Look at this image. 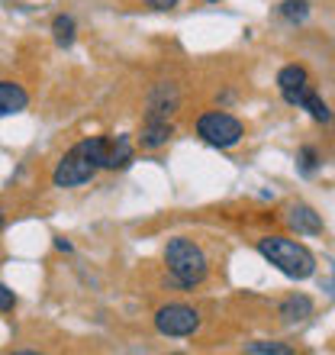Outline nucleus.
<instances>
[{
    "mask_svg": "<svg viewBox=\"0 0 335 355\" xmlns=\"http://www.w3.org/2000/svg\"><path fill=\"white\" fill-rule=\"evenodd\" d=\"M155 329L161 336L187 339L200 329V313L187 304H165V307L155 310Z\"/></svg>",
    "mask_w": 335,
    "mask_h": 355,
    "instance_id": "obj_5",
    "label": "nucleus"
},
{
    "mask_svg": "<svg viewBox=\"0 0 335 355\" xmlns=\"http://www.w3.org/2000/svg\"><path fill=\"white\" fill-rule=\"evenodd\" d=\"M316 168H319L316 146H303V149H300V171H303V175H313Z\"/></svg>",
    "mask_w": 335,
    "mask_h": 355,
    "instance_id": "obj_17",
    "label": "nucleus"
},
{
    "mask_svg": "<svg viewBox=\"0 0 335 355\" xmlns=\"http://www.w3.org/2000/svg\"><path fill=\"white\" fill-rule=\"evenodd\" d=\"M145 7H152V10H174L181 0H142Z\"/></svg>",
    "mask_w": 335,
    "mask_h": 355,
    "instance_id": "obj_19",
    "label": "nucleus"
},
{
    "mask_svg": "<svg viewBox=\"0 0 335 355\" xmlns=\"http://www.w3.org/2000/svg\"><path fill=\"white\" fill-rule=\"evenodd\" d=\"M245 352H248V355H290L293 349L284 346V343H268V339H258V343H245Z\"/></svg>",
    "mask_w": 335,
    "mask_h": 355,
    "instance_id": "obj_16",
    "label": "nucleus"
},
{
    "mask_svg": "<svg viewBox=\"0 0 335 355\" xmlns=\"http://www.w3.org/2000/svg\"><path fill=\"white\" fill-rule=\"evenodd\" d=\"M3 223H7V214H3V210H0V230H3Z\"/></svg>",
    "mask_w": 335,
    "mask_h": 355,
    "instance_id": "obj_21",
    "label": "nucleus"
},
{
    "mask_svg": "<svg viewBox=\"0 0 335 355\" xmlns=\"http://www.w3.org/2000/svg\"><path fill=\"white\" fill-rule=\"evenodd\" d=\"M313 310H316V304H313L307 294H290V297L280 300L278 313L284 323H303V320L313 317Z\"/></svg>",
    "mask_w": 335,
    "mask_h": 355,
    "instance_id": "obj_11",
    "label": "nucleus"
},
{
    "mask_svg": "<svg viewBox=\"0 0 335 355\" xmlns=\"http://www.w3.org/2000/svg\"><path fill=\"white\" fill-rule=\"evenodd\" d=\"M284 220H287L290 230H297V233H303V236H319L323 233V216H319L309 204H290Z\"/></svg>",
    "mask_w": 335,
    "mask_h": 355,
    "instance_id": "obj_8",
    "label": "nucleus"
},
{
    "mask_svg": "<svg viewBox=\"0 0 335 355\" xmlns=\"http://www.w3.org/2000/svg\"><path fill=\"white\" fill-rule=\"evenodd\" d=\"M165 265H168V275L187 291L197 288V284H203L206 275H210V259H206V252L194 243V239H187V236L168 239Z\"/></svg>",
    "mask_w": 335,
    "mask_h": 355,
    "instance_id": "obj_3",
    "label": "nucleus"
},
{
    "mask_svg": "<svg viewBox=\"0 0 335 355\" xmlns=\"http://www.w3.org/2000/svg\"><path fill=\"white\" fill-rule=\"evenodd\" d=\"M197 136H200L206 146H213V149H233V146L242 142L245 126H242V120H235L233 113L206 110L197 116Z\"/></svg>",
    "mask_w": 335,
    "mask_h": 355,
    "instance_id": "obj_4",
    "label": "nucleus"
},
{
    "mask_svg": "<svg viewBox=\"0 0 335 355\" xmlns=\"http://www.w3.org/2000/svg\"><path fill=\"white\" fill-rule=\"evenodd\" d=\"M13 307H17V294H13V291L0 281V313H10Z\"/></svg>",
    "mask_w": 335,
    "mask_h": 355,
    "instance_id": "obj_18",
    "label": "nucleus"
},
{
    "mask_svg": "<svg viewBox=\"0 0 335 355\" xmlns=\"http://www.w3.org/2000/svg\"><path fill=\"white\" fill-rule=\"evenodd\" d=\"M332 120H335V113H332Z\"/></svg>",
    "mask_w": 335,
    "mask_h": 355,
    "instance_id": "obj_22",
    "label": "nucleus"
},
{
    "mask_svg": "<svg viewBox=\"0 0 335 355\" xmlns=\"http://www.w3.org/2000/svg\"><path fill=\"white\" fill-rule=\"evenodd\" d=\"M171 136H174V126H171L168 120L145 116V123H142L136 142H139V149H145V152H159V149H165L168 142H171Z\"/></svg>",
    "mask_w": 335,
    "mask_h": 355,
    "instance_id": "obj_7",
    "label": "nucleus"
},
{
    "mask_svg": "<svg viewBox=\"0 0 335 355\" xmlns=\"http://www.w3.org/2000/svg\"><path fill=\"white\" fill-rule=\"evenodd\" d=\"M55 249H62V252H71V243H68V239H55Z\"/></svg>",
    "mask_w": 335,
    "mask_h": 355,
    "instance_id": "obj_20",
    "label": "nucleus"
},
{
    "mask_svg": "<svg viewBox=\"0 0 335 355\" xmlns=\"http://www.w3.org/2000/svg\"><path fill=\"white\" fill-rule=\"evenodd\" d=\"M75 33H78V26H75V17H71V13H58V17L52 19V36H55V46L68 49L71 42H75Z\"/></svg>",
    "mask_w": 335,
    "mask_h": 355,
    "instance_id": "obj_13",
    "label": "nucleus"
},
{
    "mask_svg": "<svg viewBox=\"0 0 335 355\" xmlns=\"http://www.w3.org/2000/svg\"><path fill=\"white\" fill-rule=\"evenodd\" d=\"M107 136H91V139H81L75 149H68L62 155V162L52 171V184L55 187H81L87 181L97 178V171L103 168L107 162Z\"/></svg>",
    "mask_w": 335,
    "mask_h": 355,
    "instance_id": "obj_1",
    "label": "nucleus"
},
{
    "mask_svg": "<svg viewBox=\"0 0 335 355\" xmlns=\"http://www.w3.org/2000/svg\"><path fill=\"white\" fill-rule=\"evenodd\" d=\"M300 110H307L313 123H329V120H332V110H329V103L316 94V87H313V91L300 101Z\"/></svg>",
    "mask_w": 335,
    "mask_h": 355,
    "instance_id": "obj_14",
    "label": "nucleus"
},
{
    "mask_svg": "<svg viewBox=\"0 0 335 355\" xmlns=\"http://www.w3.org/2000/svg\"><path fill=\"white\" fill-rule=\"evenodd\" d=\"M278 91H280V97H284L290 107H300V101L313 91L309 71L303 65H284L278 71Z\"/></svg>",
    "mask_w": 335,
    "mask_h": 355,
    "instance_id": "obj_6",
    "label": "nucleus"
},
{
    "mask_svg": "<svg viewBox=\"0 0 335 355\" xmlns=\"http://www.w3.org/2000/svg\"><path fill=\"white\" fill-rule=\"evenodd\" d=\"M177 110V91L174 85H159L149 97V113L145 116H155V120H168L171 113Z\"/></svg>",
    "mask_w": 335,
    "mask_h": 355,
    "instance_id": "obj_12",
    "label": "nucleus"
},
{
    "mask_svg": "<svg viewBox=\"0 0 335 355\" xmlns=\"http://www.w3.org/2000/svg\"><path fill=\"white\" fill-rule=\"evenodd\" d=\"M210 3H213V0H210Z\"/></svg>",
    "mask_w": 335,
    "mask_h": 355,
    "instance_id": "obj_23",
    "label": "nucleus"
},
{
    "mask_svg": "<svg viewBox=\"0 0 335 355\" xmlns=\"http://www.w3.org/2000/svg\"><path fill=\"white\" fill-rule=\"evenodd\" d=\"M255 249L261 252L264 262H271L280 275H287L293 281H307L316 275V255L309 252L303 243L287 239V236H261Z\"/></svg>",
    "mask_w": 335,
    "mask_h": 355,
    "instance_id": "obj_2",
    "label": "nucleus"
},
{
    "mask_svg": "<svg viewBox=\"0 0 335 355\" xmlns=\"http://www.w3.org/2000/svg\"><path fill=\"white\" fill-rule=\"evenodd\" d=\"M280 19H287V23H307L309 17V0H284L278 7Z\"/></svg>",
    "mask_w": 335,
    "mask_h": 355,
    "instance_id": "obj_15",
    "label": "nucleus"
},
{
    "mask_svg": "<svg viewBox=\"0 0 335 355\" xmlns=\"http://www.w3.org/2000/svg\"><path fill=\"white\" fill-rule=\"evenodd\" d=\"M132 159H136V149H132V139L129 136H116V139L107 142V162L103 168L107 171H123L129 168Z\"/></svg>",
    "mask_w": 335,
    "mask_h": 355,
    "instance_id": "obj_9",
    "label": "nucleus"
},
{
    "mask_svg": "<svg viewBox=\"0 0 335 355\" xmlns=\"http://www.w3.org/2000/svg\"><path fill=\"white\" fill-rule=\"evenodd\" d=\"M29 107V94L17 81H0V116H13Z\"/></svg>",
    "mask_w": 335,
    "mask_h": 355,
    "instance_id": "obj_10",
    "label": "nucleus"
}]
</instances>
